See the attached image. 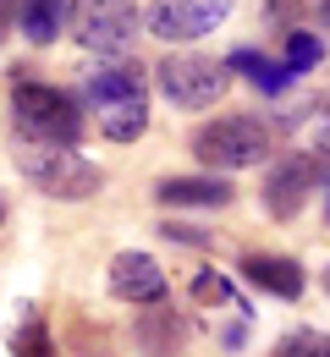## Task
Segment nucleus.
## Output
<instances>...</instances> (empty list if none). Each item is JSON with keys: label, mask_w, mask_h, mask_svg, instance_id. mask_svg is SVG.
I'll return each instance as SVG.
<instances>
[{"label": "nucleus", "mask_w": 330, "mask_h": 357, "mask_svg": "<svg viewBox=\"0 0 330 357\" xmlns=\"http://www.w3.org/2000/svg\"><path fill=\"white\" fill-rule=\"evenodd\" d=\"M160 231H165L171 242H198V248H209V242H215L209 231H193V225H182V220H165V225H160Z\"/></svg>", "instance_id": "obj_19"}, {"label": "nucleus", "mask_w": 330, "mask_h": 357, "mask_svg": "<svg viewBox=\"0 0 330 357\" xmlns=\"http://www.w3.org/2000/svg\"><path fill=\"white\" fill-rule=\"evenodd\" d=\"M320 17H325V22H330V0H320Z\"/></svg>", "instance_id": "obj_23"}, {"label": "nucleus", "mask_w": 330, "mask_h": 357, "mask_svg": "<svg viewBox=\"0 0 330 357\" xmlns=\"http://www.w3.org/2000/svg\"><path fill=\"white\" fill-rule=\"evenodd\" d=\"M188 291H193L198 308H242V313H253L248 303H242V291H237L220 269H193V286H188Z\"/></svg>", "instance_id": "obj_15"}, {"label": "nucleus", "mask_w": 330, "mask_h": 357, "mask_svg": "<svg viewBox=\"0 0 330 357\" xmlns=\"http://www.w3.org/2000/svg\"><path fill=\"white\" fill-rule=\"evenodd\" d=\"M11 132H17V143L77 149V137H83V99L55 89V83H17L11 89Z\"/></svg>", "instance_id": "obj_2"}, {"label": "nucleus", "mask_w": 330, "mask_h": 357, "mask_svg": "<svg viewBox=\"0 0 330 357\" xmlns=\"http://www.w3.org/2000/svg\"><path fill=\"white\" fill-rule=\"evenodd\" d=\"M17 6H22V0H0V45L17 33Z\"/></svg>", "instance_id": "obj_20"}, {"label": "nucleus", "mask_w": 330, "mask_h": 357, "mask_svg": "<svg viewBox=\"0 0 330 357\" xmlns=\"http://www.w3.org/2000/svg\"><path fill=\"white\" fill-rule=\"evenodd\" d=\"M138 28H143L138 0H72V39L89 55L121 61L127 45L138 39Z\"/></svg>", "instance_id": "obj_5"}, {"label": "nucleus", "mask_w": 330, "mask_h": 357, "mask_svg": "<svg viewBox=\"0 0 330 357\" xmlns=\"http://www.w3.org/2000/svg\"><path fill=\"white\" fill-rule=\"evenodd\" d=\"M325 225H330V192H325Z\"/></svg>", "instance_id": "obj_24"}, {"label": "nucleus", "mask_w": 330, "mask_h": 357, "mask_svg": "<svg viewBox=\"0 0 330 357\" xmlns=\"http://www.w3.org/2000/svg\"><path fill=\"white\" fill-rule=\"evenodd\" d=\"M17 171L33 192L45 198H61V204H83L105 187V171H99L89 154L77 149H50V143H17Z\"/></svg>", "instance_id": "obj_3"}, {"label": "nucleus", "mask_w": 330, "mask_h": 357, "mask_svg": "<svg viewBox=\"0 0 330 357\" xmlns=\"http://www.w3.org/2000/svg\"><path fill=\"white\" fill-rule=\"evenodd\" d=\"M11 357H61V352H55V341H50L45 324H39V319H28V324L17 330V347H11Z\"/></svg>", "instance_id": "obj_18"}, {"label": "nucleus", "mask_w": 330, "mask_h": 357, "mask_svg": "<svg viewBox=\"0 0 330 357\" xmlns=\"http://www.w3.org/2000/svg\"><path fill=\"white\" fill-rule=\"evenodd\" d=\"M188 313H177L171 303H154L149 313H138V324H133V347L143 357H182L188 352Z\"/></svg>", "instance_id": "obj_10"}, {"label": "nucleus", "mask_w": 330, "mask_h": 357, "mask_svg": "<svg viewBox=\"0 0 330 357\" xmlns=\"http://www.w3.org/2000/svg\"><path fill=\"white\" fill-rule=\"evenodd\" d=\"M314 149L330 160V110H325V121H320V132H314Z\"/></svg>", "instance_id": "obj_22"}, {"label": "nucleus", "mask_w": 330, "mask_h": 357, "mask_svg": "<svg viewBox=\"0 0 330 357\" xmlns=\"http://www.w3.org/2000/svg\"><path fill=\"white\" fill-rule=\"evenodd\" d=\"M17 28L28 45H55L66 28H72V0H22L17 6Z\"/></svg>", "instance_id": "obj_13"}, {"label": "nucleus", "mask_w": 330, "mask_h": 357, "mask_svg": "<svg viewBox=\"0 0 330 357\" xmlns=\"http://www.w3.org/2000/svg\"><path fill=\"white\" fill-rule=\"evenodd\" d=\"M0 220H6V209H0Z\"/></svg>", "instance_id": "obj_26"}, {"label": "nucleus", "mask_w": 330, "mask_h": 357, "mask_svg": "<svg viewBox=\"0 0 330 357\" xmlns=\"http://www.w3.org/2000/svg\"><path fill=\"white\" fill-rule=\"evenodd\" d=\"M270 127L259 121V116H215V121H204L198 132L188 137L193 160L198 165H209V171H248V165H264L270 160Z\"/></svg>", "instance_id": "obj_4"}, {"label": "nucleus", "mask_w": 330, "mask_h": 357, "mask_svg": "<svg viewBox=\"0 0 330 357\" xmlns=\"http://www.w3.org/2000/svg\"><path fill=\"white\" fill-rule=\"evenodd\" d=\"M232 83V66L215 55H165L160 61V93L177 110H209L220 105V93Z\"/></svg>", "instance_id": "obj_7"}, {"label": "nucleus", "mask_w": 330, "mask_h": 357, "mask_svg": "<svg viewBox=\"0 0 330 357\" xmlns=\"http://www.w3.org/2000/svg\"><path fill=\"white\" fill-rule=\"evenodd\" d=\"M276 357H330V330H314V324H297L276 341Z\"/></svg>", "instance_id": "obj_17"}, {"label": "nucleus", "mask_w": 330, "mask_h": 357, "mask_svg": "<svg viewBox=\"0 0 330 357\" xmlns=\"http://www.w3.org/2000/svg\"><path fill=\"white\" fill-rule=\"evenodd\" d=\"M237 0H149L143 11V28L165 45H188V39H204L215 33L226 17H232Z\"/></svg>", "instance_id": "obj_8"}, {"label": "nucleus", "mask_w": 330, "mask_h": 357, "mask_svg": "<svg viewBox=\"0 0 330 357\" xmlns=\"http://www.w3.org/2000/svg\"><path fill=\"white\" fill-rule=\"evenodd\" d=\"M281 61H286V72H314L325 61V39L308 33V28H292L286 45H281Z\"/></svg>", "instance_id": "obj_16"}, {"label": "nucleus", "mask_w": 330, "mask_h": 357, "mask_svg": "<svg viewBox=\"0 0 330 357\" xmlns=\"http://www.w3.org/2000/svg\"><path fill=\"white\" fill-rule=\"evenodd\" d=\"M242 280H253L259 291H270V297H281V303H297L303 297V264L297 259H281V253H242Z\"/></svg>", "instance_id": "obj_11"}, {"label": "nucleus", "mask_w": 330, "mask_h": 357, "mask_svg": "<svg viewBox=\"0 0 330 357\" xmlns=\"http://www.w3.org/2000/svg\"><path fill=\"white\" fill-rule=\"evenodd\" d=\"M105 291H110L116 303L154 308V303H165V269L154 264L149 253L127 248V253H116V259H110V269H105Z\"/></svg>", "instance_id": "obj_9"}, {"label": "nucleus", "mask_w": 330, "mask_h": 357, "mask_svg": "<svg viewBox=\"0 0 330 357\" xmlns=\"http://www.w3.org/2000/svg\"><path fill=\"white\" fill-rule=\"evenodd\" d=\"M264 17H270V22L281 28V17H286V22L297 17V0H270V11H264Z\"/></svg>", "instance_id": "obj_21"}, {"label": "nucleus", "mask_w": 330, "mask_h": 357, "mask_svg": "<svg viewBox=\"0 0 330 357\" xmlns=\"http://www.w3.org/2000/svg\"><path fill=\"white\" fill-rule=\"evenodd\" d=\"M226 66H232L237 77H248L259 93H286L292 83H297V72H286V61H270L264 50H242V45H237Z\"/></svg>", "instance_id": "obj_14"}, {"label": "nucleus", "mask_w": 330, "mask_h": 357, "mask_svg": "<svg viewBox=\"0 0 330 357\" xmlns=\"http://www.w3.org/2000/svg\"><path fill=\"white\" fill-rule=\"evenodd\" d=\"M154 198L171 209H226L232 204V181L220 176H160Z\"/></svg>", "instance_id": "obj_12"}, {"label": "nucleus", "mask_w": 330, "mask_h": 357, "mask_svg": "<svg viewBox=\"0 0 330 357\" xmlns=\"http://www.w3.org/2000/svg\"><path fill=\"white\" fill-rule=\"evenodd\" d=\"M314 187H330V160L320 149H292L286 160H276L264 171V192H259L264 198V215L270 220H292Z\"/></svg>", "instance_id": "obj_6"}, {"label": "nucleus", "mask_w": 330, "mask_h": 357, "mask_svg": "<svg viewBox=\"0 0 330 357\" xmlns=\"http://www.w3.org/2000/svg\"><path fill=\"white\" fill-rule=\"evenodd\" d=\"M325 291H330V269H325Z\"/></svg>", "instance_id": "obj_25"}, {"label": "nucleus", "mask_w": 330, "mask_h": 357, "mask_svg": "<svg viewBox=\"0 0 330 357\" xmlns=\"http://www.w3.org/2000/svg\"><path fill=\"white\" fill-rule=\"evenodd\" d=\"M83 110H94L99 137L110 143H138L143 127H149V77L133 61H110V66H94L83 77Z\"/></svg>", "instance_id": "obj_1"}]
</instances>
